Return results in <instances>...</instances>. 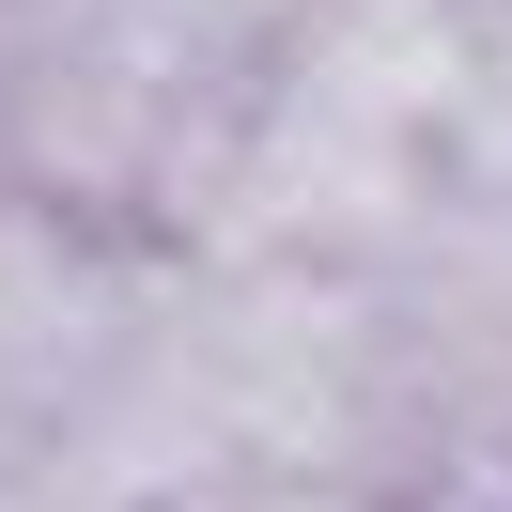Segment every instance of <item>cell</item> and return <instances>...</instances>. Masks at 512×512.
<instances>
[{
  "label": "cell",
  "instance_id": "cell-1",
  "mask_svg": "<svg viewBox=\"0 0 512 512\" xmlns=\"http://www.w3.org/2000/svg\"><path fill=\"white\" fill-rule=\"evenodd\" d=\"M125 280L109 264H78L63 233H32V218H0V419L16 404H94L109 373H125Z\"/></svg>",
  "mask_w": 512,
  "mask_h": 512
}]
</instances>
